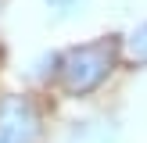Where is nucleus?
<instances>
[{"instance_id": "1", "label": "nucleus", "mask_w": 147, "mask_h": 143, "mask_svg": "<svg viewBox=\"0 0 147 143\" xmlns=\"http://www.w3.org/2000/svg\"><path fill=\"white\" fill-rule=\"evenodd\" d=\"M115 68V43L111 39H97V43H83V47L68 50L61 57V86L72 97H86L93 93Z\"/></svg>"}, {"instance_id": "2", "label": "nucleus", "mask_w": 147, "mask_h": 143, "mask_svg": "<svg viewBox=\"0 0 147 143\" xmlns=\"http://www.w3.org/2000/svg\"><path fill=\"white\" fill-rule=\"evenodd\" d=\"M40 132V114L25 97L0 100V143H32Z\"/></svg>"}, {"instance_id": "3", "label": "nucleus", "mask_w": 147, "mask_h": 143, "mask_svg": "<svg viewBox=\"0 0 147 143\" xmlns=\"http://www.w3.org/2000/svg\"><path fill=\"white\" fill-rule=\"evenodd\" d=\"M126 47H129V57H133V61L147 64V21H144V25H136L133 32H129Z\"/></svg>"}, {"instance_id": "4", "label": "nucleus", "mask_w": 147, "mask_h": 143, "mask_svg": "<svg viewBox=\"0 0 147 143\" xmlns=\"http://www.w3.org/2000/svg\"><path fill=\"white\" fill-rule=\"evenodd\" d=\"M47 4H50V7H72L76 0H47Z\"/></svg>"}]
</instances>
